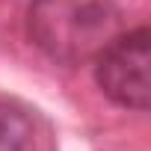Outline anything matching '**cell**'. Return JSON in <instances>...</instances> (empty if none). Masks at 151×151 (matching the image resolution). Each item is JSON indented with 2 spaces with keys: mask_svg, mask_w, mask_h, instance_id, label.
Segmentation results:
<instances>
[{
  "mask_svg": "<svg viewBox=\"0 0 151 151\" xmlns=\"http://www.w3.org/2000/svg\"><path fill=\"white\" fill-rule=\"evenodd\" d=\"M122 33V9L116 0H30L27 36L62 65L95 59Z\"/></svg>",
  "mask_w": 151,
  "mask_h": 151,
  "instance_id": "obj_1",
  "label": "cell"
},
{
  "mask_svg": "<svg viewBox=\"0 0 151 151\" xmlns=\"http://www.w3.org/2000/svg\"><path fill=\"white\" fill-rule=\"evenodd\" d=\"M95 80L113 104L145 113L151 107V30L119 33L95 56Z\"/></svg>",
  "mask_w": 151,
  "mask_h": 151,
  "instance_id": "obj_2",
  "label": "cell"
},
{
  "mask_svg": "<svg viewBox=\"0 0 151 151\" xmlns=\"http://www.w3.org/2000/svg\"><path fill=\"white\" fill-rule=\"evenodd\" d=\"M0 151H56L50 122L21 101H0Z\"/></svg>",
  "mask_w": 151,
  "mask_h": 151,
  "instance_id": "obj_3",
  "label": "cell"
}]
</instances>
